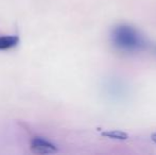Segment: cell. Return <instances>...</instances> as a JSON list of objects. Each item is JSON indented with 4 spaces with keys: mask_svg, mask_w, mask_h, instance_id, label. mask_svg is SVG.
<instances>
[{
    "mask_svg": "<svg viewBox=\"0 0 156 155\" xmlns=\"http://www.w3.org/2000/svg\"><path fill=\"white\" fill-rule=\"evenodd\" d=\"M111 41L115 48L122 52H139L146 47L144 36L135 28L129 25H119L113 29Z\"/></svg>",
    "mask_w": 156,
    "mask_h": 155,
    "instance_id": "obj_1",
    "label": "cell"
},
{
    "mask_svg": "<svg viewBox=\"0 0 156 155\" xmlns=\"http://www.w3.org/2000/svg\"><path fill=\"white\" fill-rule=\"evenodd\" d=\"M30 148L36 154H51L58 151L56 147L47 139L43 137H33L30 143Z\"/></svg>",
    "mask_w": 156,
    "mask_h": 155,
    "instance_id": "obj_2",
    "label": "cell"
},
{
    "mask_svg": "<svg viewBox=\"0 0 156 155\" xmlns=\"http://www.w3.org/2000/svg\"><path fill=\"white\" fill-rule=\"evenodd\" d=\"M106 91L108 93L109 97H113L114 99H121L122 97H124L126 95L127 88L124 85V83L120 80H115V79H111L108 80L106 84Z\"/></svg>",
    "mask_w": 156,
    "mask_h": 155,
    "instance_id": "obj_3",
    "label": "cell"
},
{
    "mask_svg": "<svg viewBox=\"0 0 156 155\" xmlns=\"http://www.w3.org/2000/svg\"><path fill=\"white\" fill-rule=\"evenodd\" d=\"M19 43L17 35H0V50H9L16 47Z\"/></svg>",
    "mask_w": 156,
    "mask_h": 155,
    "instance_id": "obj_4",
    "label": "cell"
},
{
    "mask_svg": "<svg viewBox=\"0 0 156 155\" xmlns=\"http://www.w3.org/2000/svg\"><path fill=\"white\" fill-rule=\"evenodd\" d=\"M103 136H106L108 138L114 139H127V135L120 131H109V132L103 133Z\"/></svg>",
    "mask_w": 156,
    "mask_h": 155,
    "instance_id": "obj_5",
    "label": "cell"
},
{
    "mask_svg": "<svg viewBox=\"0 0 156 155\" xmlns=\"http://www.w3.org/2000/svg\"><path fill=\"white\" fill-rule=\"evenodd\" d=\"M151 138H152V140L156 143V134H153L152 136H151Z\"/></svg>",
    "mask_w": 156,
    "mask_h": 155,
    "instance_id": "obj_6",
    "label": "cell"
}]
</instances>
